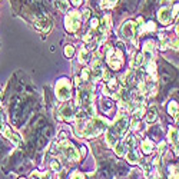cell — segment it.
<instances>
[{
  "label": "cell",
  "mask_w": 179,
  "mask_h": 179,
  "mask_svg": "<svg viewBox=\"0 0 179 179\" xmlns=\"http://www.w3.org/2000/svg\"><path fill=\"white\" fill-rule=\"evenodd\" d=\"M153 50H155V43L152 40L145 42V46H143V59H146L148 62L153 59Z\"/></svg>",
  "instance_id": "9"
},
{
  "label": "cell",
  "mask_w": 179,
  "mask_h": 179,
  "mask_svg": "<svg viewBox=\"0 0 179 179\" xmlns=\"http://www.w3.org/2000/svg\"><path fill=\"white\" fill-rule=\"evenodd\" d=\"M50 169H52L53 172H59L60 169H62V165H60V162L57 159H53L52 162H50Z\"/></svg>",
  "instance_id": "22"
},
{
  "label": "cell",
  "mask_w": 179,
  "mask_h": 179,
  "mask_svg": "<svg viewBox=\"0 0 179 179\" xmlns=\"http://www.w3.org/2000/svg\"><path fill=\"white\" fill-rule=\"evenodd\" d=\"M72 3L75 4V6H79V4L82 3V0H72Z\"/></svg>",
  "instance_id": "33"
},
{
  "label": "cell",
  "mask_w": 179,
  "mask_h": 179,
  "mask_svg": "<svg viewBox=\"0 0 179 179\" xmlns=\"http://www.w3.org/2000/svg\"><path fill=\"white\" fill-rule=\"evenodd\" d=\"M0 102H2V92H0Z\"/></svg>",
  "instance_id": "39"
},
{
  "label": "cell",
  "mask_w": 179,
  "mask_h": 179,
  "mask_svg": "<svg viewBox=\"0 0 179 179\" xmlns=\"http://www.w3.org/2000/svg\"><path fill=\"white\" fill-rule=\"evenodd\" d=\"M78 60H79V63H86V62H87V50H86L85 47H80Z\"/></svg>",
  "instance_id": "20"
},
{
  "label": "cell",
  "mask_w": 179,
  "mask_h": 179,
  "mask_svg": "<svg viewBox=\"0 0 179 179\" xmlns=\"http://www.w3.org/2000/svg\"><path fill=\"white\" fill-rule=\"evenodd\" d=\"M143 60L145 59H143V55H142V53L133 55V57H132V60H131V67L132 69H138V67L143 63Z\"/></svg>",
  "instance_id": "14"
},
{
  "label": "cell",
  "mask_w": 179,
  "mask_h": 179,
  "mask_svg": "<svg viewBox=\"0 0 179 179\" xmlns=\"http://www.w3.org/2000/svg\"><path fill=\"white\" fill-rule=\"evenodd\" d=\"M142 150H143V153H146V155H149V153H152L153 150V142L149 141V139H145V141L142 142Z\"/></svg>",
  "instance_id": "15"
},
{
  "label": "cell",
  "mask_w": 179,
  "mask_h": 179,
  "mask_svg": "<svg viewBox=\"0 0 179 179\" xmlns=\"http://www.w3.org/2000/svg\"><path fill=\"white\" fill-rule=\"evenodd\" d=\"M90 27H92V30L99 27V19H97V17H93V19L90 20Z\"/></svg>",
  "instance_id": "25"
},
{
  "label": "cell",
  "mask_w": 179,
  "mask_h": 179,
  "mask_svg": "<svg viewBox=\"0 0 179 179\" xmlns=\"http://www.w3.org/2000/svg\"><path fill=\"white\" fill-rule=\"evenodd\" d=\"M175 118H176V120H178V122H179V112H178V115H176Z\"/></svg>",
  "instance_id": "38"
},
{
  "label": "cell",
  "mask_w": 179,
  "mask_h": 179,
  "mask_svg": "<svg viewBox=\"0 0 179 179\" xmlns=\"http://www.w3.org/2000/svg\"><path fill=\"white\" fill-rule=\"evenodd\" d=\"M65 26L67 32L75 33L80 29V13L79 11H69V15L65 19Z\"/></svg>",
  "instance_id": "4"
},
{
  "label": "cell",
  "mask_w": 179,
  "mask_h": 179,
  "mask_svg": "<svg viewBox=\"0 0 179 179\" xmlns=\"http://www.w3.org/2000/svg\"><path fill=\"white\" fill-rule=\"evenodd\" d=\"M73 53H75V49H73L72 45H67L66 47H65V55H66V57H72Z\"/></svg>",
  "instance_id": "24"
},
{
  "label": "cell",
  "mask_w": 179,
  "mask_h": 179,
  "mask_svg": "<svg viewBox=\"0 0 179 179\" xmlns=\"http://www.w3.org/2000/svg\"><path fill=\"white\" fill-rule=\"evenodd\" d=\"M168 171H169V178L171 179H179V166L171 165Z\"/></svg>",
  "instance_id": "17"
},
{
  "label": "cell",
  "mask_w": 179,
  "mask_h": 179,
  "mask_svg": "<svg viewBox=\"0 0 179 179\" xmlns=\"http://www.w3.org/2000/svg\"><path fill=\"white\" fill-rule=\"evenodd\" d=\"M109 29H110V16H105L103 20L101 22V27H99V34L97 36H106Z\"/></svg>",
  "instance_id": "11"
},
{
  "label": "cell",
  "mask_w": 179,
  "mask_h": 179,
  "mask_svg": "<svg viewBox=\"0 0 179 179\" xmlns=\"http://www.w3.org/2000/svg\"><path fill=\"white\" fill-rule=\"evenodd\" d=\"M70 179H85V175H83L82 172H73Z\"/></svg>",
  "instance_id": "26"
},
{
  "label": "cell",
  "mask_w": 179,
  "mask_h": 179,
  "mask_svg": "<svg viewBox=\"0 0 179 179\" xmlns=\"http://www.w3.org/2000/svg\"><path fill=\"white\" fill-rule=\"evenodd\" d=\"M171 45H172V47L175 49V50H179V40H173V42H171Z\"/></svg>",
  "instance_id": "30"
},
{
  "label": "cell",
  "mask_w": 179,
  "mask_h": 179,
  "mask_svg": "<svg viewBox=\"0 0 179 179\" xmlns=\"http://www.w3.org/2000/svg\"><path fill=\"white\" fill-rule=\"evenodd\" d=\"M135 143H136V139H135V136H129V138L125 139V142H123V146H125V148H128V149H132V148H135Z\"/></svg>",
  "instance_id": "21"
},
{
  "label": "cell",
  "mask_w": 179,
  "mask_h": 179,
  "mask_svg": "<svg viewBox=\"0 0 179 179\" xmlns=\"http://www.w3.org/2000/svg\"><path fill=\"white\" fill-rule=\"evenodd\" d=\"M158 115H156V109L155 108H149L148 109V112H146V122L148 123H153L156 120Z\"/></svg>",
  "instance_id": "16"
},
{
  "label": "cell",
  "mask_w": 179,
  "mask_h": 179,
  "mask_svg": "<svg viewBox=\"0 0 179 179\" xmlns=\"http://www.w3.org/2000/svg\"><path fill=\"white\" fill-rule=\"evenodd\" d=\"M131 128H132V129H133V131H135V129H138V128H139L138 118H133V120H132V122H131Z\"/></svg>",
  "instance_id": "28"
},
{
  "label": "cell",
  "mask_w": 179,
  "mask_h": 179,
  "mask_svg": "<svg viewBox=\"0 0 179 179\" xmlns=\"http://www.w3.org/2000/svg\"><path fill=\"white\" fill-rule=\"evenodd\" d=\"M108 125H109L108 120L95 116V118H92V119L83 126L80 136H83V138H96V136H99L103 131L108 129Z\"/></svg>",
  "instance_id": "1"
},
{
  "label": "cell",
  "mask_w": 179,
  "mask_h": 179,
  "mask_svg": "<svg viewBox=\"0 0 179 179\" xmlns=\"http://www.w3.org/2000/svg\"><path fill=\"white\" fill-rule=\"evenodd\" d=\"M120 32H122V36L125 39L135 42V34H136V23H133V22H125V23H123V26H122V29H120Z\"/></svg>",
  "instance_id": "5"
},
{
  "label": "cell",
  "mask_w": 179,
  "mask_h": 179,
  "mask_svg": "<svg viewBox=\"0 0 179 179\" xmlns=\"http://www.w3.org/2000/svg\"><path fill=\"white\" fill-rule=\"evenodd\" d=\"M60 118L62 119H65V120H70V119H73V115H75V110H73V106H72L70 103H67V105H65L63 108L60 109Z\"/></svg>",
  "instance_id": "10"
},
{
  "label": "cell",
  "mask_w": 179,
  "mask_h": 179,
  "mask_svg": "<svg viewBox=\"0 0 179 179\" xmlns=\"http://www.w3.org/2000/svg\"><path fill=\"white\" fill-rule=\"evenodd\" d=\"M168 138H169V142L175 146V150L179 153V128H175V126L171 128L168 133Z\"/></svg>",
  "instance_id": "8"
},
{
  "label": "cell",
  "mask_w": 179,
  "mask_h": 179,
  "mask_svg": "<svg viewBox=\"0 0 179 179\" xmlns=\"http://www.w3.org/2000/svg\"><path fill=\"white\" fill-rule=\"evenodd\" d=\"M146 30H155V25L152 22H149V25H146Z\"/></svg>",
  "instance_id": "31"
},
{
  "label": "cell",
  "mask_w": 179,
  "mask_h": 179,
  "mask_svg": "<svg viewBox=\"0 0 179 179\" xmlns=\"http://www.w3.org/2000/svg\"><path fill=\"white\" fill-rule=\"evenodd\" d=\"M57 149L63 153L69 160H79L80 159V153L78 152V149H76L69 141L59 142V143H57Z\"/></svg>",
  "instance_id": "2"
},
{
  "label": "cell",
  "mask_w": 179,
  "mask_h": 179,
  "mask_svg": "<svg viewBox=\"0 0 179 179\" xmlns=\"http://www.w3.org/2000/svg\"><path fill=\"white\" fill-rule=\"evenodd\" d=\"M55 92H56V96L59 101H62V102L69 101V99H70V83L67 82L66 79H60L56 83Z\"/></svg>",
  "instance_id": "3"
},
{
  "label": "cell",
  "mask_w": 179,
  "mask_h": 179,
  "mask_svg": "<svg viewBox=\"0 0 179 179\" xmlns=\"http://www.w3.org/2000/svg\"><path fill=\"white\" fill-rule=\"evenodd\" d=\"M138 22H139V25H142V22H143V19H142V17H138Z\"/></svg>",
  "instance_id": "36"
},
{
  "label": "cell",
  "mask_w": 179,
  "mask_h": 179,
  "mask_svg": "<svg viewBox=\"0 0 179 179\" xmlns=\"http://www.w3.org/2000/svg\"><path fill=\"white\" fill-rule=\"evenodd\" d=\"M89 15H90V10H87V9H86V10H83V17H89Z\"/></svg>",
  "instance_id": "32"
},
{
  "label": "cell",
  "mask_w": 179,
  "mask_h": 179,
  "mask_svg": "<svg viewBox=\"0 0 179 179\" xmlns=\"http://www.w3.org/2000/svg\"><path fill=\"white\" fill-rule=\"evenodd\" d=\"M123 148H125V146L122 145V143H116L115 145V153L116 155H118V156H123Z\"/></svg>",
  "instance_id": "23"
},
{
  "label": "cell",
  "mask_w": 179,
  "mask_h": 179,
  "mask_svg": "<svg viewBox=\"0 0 179 179\" xmlns=\"http://www.w3.org/2000/svg\"><path fill=\"white\" fill-rule=\"evenodd\" d=\"M172 17H173V15H172V10L169 7H162L158 11V19L160 20L162 25H168L172 20Z\"/></svg>",
  "instance_id": "7"
},
{
  "label": "cell",
  "mask_w": 179,
  "mask_h": 179,
  "mask_svg": "<svg viewBox=\"0 0 179 179\" xmlns=\"http://www.w3.org/2000/svg\"><path fill=\"white\" fill-rule=\"evenodd\" d=\"M176 33L179 34V23H178V26H176Z\"/></svg>",
  "instance_id": "37"
},
{
  "label": "cell",
  "mask_w": 179,
  "mask_h": 179,
  "mask_svg": "<svg viewBox=\"0 0 179 179\" xmlns=\"http://www.w3.org/2000/svg\"><path fill=\"white\" fill-rule=\"evenodd\" d=\"M126 160L129 162V163H132V165L138 163L139 160H141V158H139V153L136 152V150H133V148H132V149H128V152H126Z\"/></svg>",
  "instance_id": "13"
},
{
  "label": "cell",
  "mask_w": 179,
  "mask_h": 179,
  "mask_svg": "<svg viewBox=\"0 0 179 179\" xmlns=\"http://www.w3.org/2000/svg\"><path fill=\"white\" fill-rule=\"evenodd\" d=\"M3 126H4V125H3V120H2V116H0V132L3 131Z\"/></svg>",
  "instance_id": "35"
},
{
  "label": "cell",
  "mask_w": 179,
  "mask_h": 179,
  "mask_svg": "<svg viewBox=\"0 0 179 179\" xmlns=\"http://www.w3.org/2000/svg\"><path fill=\"white\" fill-rule=\"evenodd\" d=\"M20 179H25V178H20Z\"/></svg>",
  "instance_id": "40"
},
{
  "label": "cell",
  "mask_w": 179,
  "mask_h": 179,
  "mask_svg": "<svg viewBox=\"0 0 179 179\" xmlns=\"http://www.w3.org/2000/svg\"><path fill=\"white\" fill-rule=\"evenodd\" d=\"M108 86L112 90H116V87H118V82H116L115 79H110V80H108Z\"/></svg>",
  "instance_id": "27"
},
{
  "label": "cell",
  "mask_w": 179,
  "mask_h": 179,
  "mask_svg": "<svg viewBox=\"0 0 179 179\" xmlns=\"http://www.w3.org/2000/svg\"><path fill=\"white\" fill-rule=\"evenodd\" d=\"M80 83H82V80H80V78H76V79H75V85H76V86H79V85H80Z\"/></svg>",
  "instance_id": "34"
},
{
  "label": "cell",
  "mask_w": 179,
  "mask_h": 179,
  "mask_svg": "<svg viewBox=\"0 0 179 179\" xmlns=\"http://www.w3.org/2000/svg\"><path fill=\"white\" fill-rule=\"evenodd\" d=\"M55 6L60 11H67V9H69V3H67L66 0H55Z\"/></svg>",
  "instance_id": "18"
},
{
  "label": "cell",
  "mask_w": 179,
  "mask_h": 179,
  "mask_svg": "<svg viewBox=\"0 0 179 179\" xmlns=\"http://www.w3.org/2000/svg\"><path fill=\"white\" fill-rule=\"evenodd\" d=\"M36 26L40 30H43V32H49L50 27H52V23H50V20H49L47 17H42V19L36 20Z\"/></svg>",
  "instance_id": "12"
},
{
  "label": "cell",
  "mask_w": 179,
  "mask_h": 179,
  "mask_svg": "<svg viewBox=\"0 0 179 179\" xmlns=\"http://www.w3.org/2000/svg\"><path fill=\"white\" fill-rule=\"evenodd\" d=\"M168 112H169V115H172V116H176V115H178V112H179V106H178V103H176V102L172 101L171 103H169V106H168Z\"/></svg>",
  "instance_id": "19"
},
{
  "label": "cell",
  "mask_w": 179,
  "mask_h": 179,
  "mask_svg": "<svg viewBox=\"0 0 179 179\" xmlns=\"http://www.w3.org/2000/svg\"><path fill=\"white\" fill-rule=\"evenodd\" d=\"M90 73H92V79L95 82L101 80L103 78V73H105V69H103V65H102L101 60H95L93 65H92V69H90Z\"/></svg>",
  "instance_id": "6"
},
{
  "label": "cell",
  "mask_w": 179,
  "mask_h": 179,
  "mask_svg": "<svg viewBox=\"0 0 179 179\" xmlns=\"http://www.w3.org/2000/svg\"><path fill=\"white\" fill-rule=\"evenodd\" d=\"M165 148H166V143H165V142H160V143H159V152L165 153V150H166Z\"/></svg>",
  "instance_id": "29"
}]
</instances>
